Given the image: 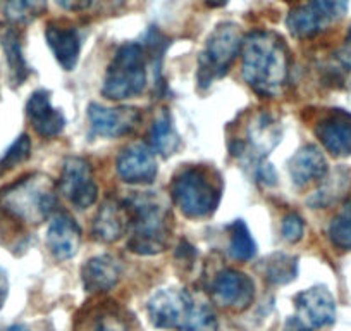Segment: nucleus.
<instances>
[{"label": "nucleus", "mask_w": 351, "mask_h": 331, "mask_svg": "<svg viewBox=\"0 0 351 331\" xmlns=\"http://www.w3.org/2000/svg\"><path fill=\"white\" fill-rule=\"evenodd\" d=\"M243 78L262 97H279L289 78V49L274 32H252L243 38Z\"/></svg>", "instance_id": "nucleus-1"}, {"label": "nucleus", "mask_w": 351, "mask_h": 331, "mask_svg": "<svg viewBox=\"0 0 351 331\" xmlns=\"http://www.w3.org/2000/svg\"><path fill=\"white\" fill-rule=\"evenodd\" d=\"M131 216L128 249L138 255H155L169 249L172 240V212L157 192H140L124 201Z\"/></svg>", "instance_id": "nucleus-2"}, {"label": "nucleus", "mask_w": 351, "mask_h": 331, "mask_svg": "<svg viewBox=\"0 0 351 331\" xmlns=\"http://www.w3.org/2000/svg\"><path fill=\"white\" fill-rule=\"evenodd\" d=\"M57 204L56 183L47 174L32 173L0 190V209L14 221L40 225Z\"/></svg>", "instance_id": "nucleus-3"}, {"label": "nucleus", "mask_w": 351, "mask_h": 331, "mask_svg": "<svg viewBox=\"0 0 351 331\" xmlns=\"http://www.w3.org/2000/svg\"><path fill=\"white\" fill-rule=\"evenodd\" d=\"M221 178L205 166H188L176 174L171 195L176 207L186 218H210L221 202Z\"/></svg>", "instance_id": "nucleus-4"}, {"label": "nucleus", "mask_w": 351, "mask_h": 331, "mask_svg": "<svg viewBox=\"0 0 351 331\" xmlns=\"http://www.w3.org/2000/svg\"><path fill=\"white\" fill-rule=\"evenodd\" d=\"M150 62L143 43L128 42L117 49L107 67L102 93L110 100H126L147 89V64Z\"/></svg>", "instance_id": "nucleus-5"}, {"label": "nucleus", "mask_w": 351, "mask_h": 331, "mask_svg": "<svg viewBox=\"0 0 351 331\" xmlns=\"http://www.w3.org/2000/svg\"><path fill=\"white\" fill-rule=\"evenodd\" d=\"M243 32L236 23H221L205 42L198 57V87L208 89L215 80L226 76L236 57L241 54Z\"/></svg>", "instance_id": "nucleus-6"}, {"label": "nucleus", "mask_w": 351, "mask_h": 331, "mask_svg": "<svg viewBox=\"0 0 351 331\" xmlns=\"http://www.w3.org/2000/svg\"><path fill=\"white\" fill-rule=\"evenodd\" d=\"M350 0H305L286 18L289 33L298 40H308L339 23L348 11Z\"/></svg>", "instance_id": "nucleus-7"}, {"label": "nucleus", "mask_w": 351, "mask_h": 331, "mask_svg": "<svg viewBox=\"0 0 351 331\" xmlns=\"http://www.w3.org/2000/svg\"><path fill=\"white\" fill-rule=\"evenodd\" d=\"M336 321V300L327 286L317 285L295 297V314L286 321V331H317Z\"/></svg>", "instance_id": "nucleus-8"}, {"label": "nucleus", "mask_w": 351, "mask_h": 331, "mask_svg": "<svg viewBox=\"0 0 351 331\" xmlns=\"http://www.w3.org/2000/svg\"><path fill=\"white\" fill-rule=\"evenodd\" d=\"M57 188L76 209L92 207L99 197L92 166L83 157L66 159Z\"/></svg>", "instance_id": "nucleus-9"}, {"label": "nucleus", "mask_w": 351, "mask_h": 331, "mask_svg": "<svg viewBox=\"0 0 351 331\" xmlns=\"http://www.w3.org/2000/svg\"><path fill=\"white\" fill-rule=\"evenodd\" d=\"M195 300L186 290H160L148 300V317L162 330H180L186 323Z\"/></svg>", "instance_id": "nucleus-10"}, {"label": "nucleus", "mask_w": 351, "mask_h": 331, "mask_svg": "<svg viewBox=\"0 0 351 331\" xmlns=\"http://www.w3.org/2000/svg\"><path fill=\"white\" fill-rule=\"evenodd\" d=\"M214 304L222 309L239 310L248 309L255 299V283L248 275L236 269H224L215 276L210 286Z\"/></svg>", "instance_id": "nucleus-11"}, {"label": "nucleus", "mask_w": 351, "mask_h": 331, "mask_svg": "<svg viewBox=\"0 0 351 331\" xmlns=\"http://www.w3.org/2000/svg\"><path fill=\"white\" fill-rule=\"evenodd\" d=\"M88 121L95 135L117 138L131 133L141 123V113L134 107H104L100 104L88 106Z\"/></svg>", "instance_id": "nucleus-12"}, {"label": "nucleus", "mask_w": 351, "mask_h": 331, "mask_svg": "<svg viewBox=\"0 0 351 331\" xmlns=\"http://www.w3.org/2000/svg\"><path fill=\"white\" fill-rule=\"evenodd\" d=\"M317 138L327 152L334 157L351 155V113L343 109H332L317 121Z\"/></svg>", "instance_id": "nucleus-13"}, {"label": "nucleus", "mask_w": 351, "mask_h": 331, "mask_svg": "<svg viewBox=\"0 0 351 331\" xmlns=\"http://www.w3.org/2000/svg\"><path fill=\"white\" fill-rule=\"evenodd\" d=\"M117 174L124 183H152L157 176V159L152 147L145 144H133L124 148L116 162Z\"/></svg>", "instance_id": "nucleus-14"}, {"label": "nucleus", "mask_w": 351, "mask_h": 331, "mask_svg": "<svg viewBox=\"0 0 351 331\" xmlns=\"http://www.w3.org/2000/svg\"><path fill=\"white\" fill-rule=\"evenodd\" d=\"M74 331H133L130 316L112 300L93 302L76 317Z\"/></svg>", "instance_id": "nucleus-15"}, {"label": "nucleus", "mask_w": 351, "mask_h": 331, "mask_svg": "<svg viewBox=\"0 0 351 331\" xmlns=\"http://www.w3.org/2000/svg\"><path fill=\"white\" fill-rule=\"evenodd\" d=\"M131 228V216L124 201L107 198L100 205L92 225V236L102 243H114Z\"/></svg>", "instance_id": "nucleus-16"}, {"label": "nucleus", "mask_w": 351, "mask_h": 331, "mask_svg": "<svg viewBox=\"0 0 351 331\" xmlns=\"http://www.w3.org/2000/svg\"><path fill=\"white\" fill-rule=\"evenodd\" d=\"M26 116L33 130L43 138H53L62 133L67 121L59 109L50 102V93L47 90H36L26 102Z\"/></svg>", "instance_id": "nucleus-17"}, {"label": "nucleus", "mask_w": 351, "mask_h": 331, "mask_svg": "<svg viewBox=\"0 0 351 331\" xmlns=\"http://www.w3.org/2000/svg\"><path fill=\"white\" fill-rule=\"evenodd\" d=\"M123 266L114 255L102 254L88 259L81 268V282L86 292L106 293L119 283Z\"/></svg>", "instance_id": "nucleus-18"}, {"label": "nucleus", "mask_w": 351, "mask_h": 331, "mask_svg": "<svg viewBox=\"0 0 351 331\" xmlns=\"http://www.w3.org/2000/svg\"><path fill=\"white\" fill-rule=\"evenodd\" d=\"M81 243V228L66 212L53 216L47 231V245L57 261L74 258Z\"/></svg>", "instance_id": "nucleus-19"}, {"label": "nucleus", "mask_w": 351, "mask_h": 331, "mask_svg": "<svg viewBox=\"0 0 351 331\" xmlns=\"http://www.w3.org/2000/svg\"><path fill=\"white\" fill-rule=\"evenodd\" d=\"M288 171L295 187L305 188L327 176V161L319 147L305 145L289 159Z\"/></svg>", "instance_id": "nucleus-20"}, {"label": "nucleus", "mask_w": 351, "mask_h": 331, "mask_svg": "<svg viewBox=\"0 0 351 331\" xmlns=\"http://www.w3.org/2000/svg\"><path fill=\"white\" fill-rule=\"evenodd\" d=\"M246 137H248V147L252 148L253 157L255 161H260L278 147L282 137V126L272 114L258 113L248 123Z\"/></svg>", "instance_id": "nucleus-21"}, {"label": "nucleus", "mask_w": 351, "mask_h": 331, "mask_svg": "<svg viewBox=\"0 0 351 331\" xmlns=\"http://www.w3.org/2000/svg\"><path fill=\"white\" fill-rule=\"evenodd\" d=\"M45 38L57 62L66 71H73L81 54L80 32L73 26L50 23L45 30Z\"/></svg>", "instance_id": "nucleus-22"}, {"label": "nucleus", "mask_w": 351, "mask_h": 331, "mask_svg": "<svg viewBox=\"0 0 351 331\" xmlns=\"http://www.w3.org/2000/svg\"><path fill=\"white\" fill-rule=\"evenodd\" d=\"M0 47L5 54L9 80L14 87L23 85L29 76V66L23 54L21 32L12 23H0Z\"/></svg>", "instance_id": "nucleus-23"}, {"label": "nucleus", "mask_w": 351, "mask_h": 331, "mask_svg": "<svg viewBox=\"0 0 351 331\" xmlns=\"http://www.w3.org/2000/svg\"><path fill=\"white\" fill-rule=\"evenodd\" d=\"M181 145V138L172 126L171 114L162 111L154 121L150 130V147L152 150L160 154L162 157H171Z\"/></svg>", "instance_id": "nucleus-24"}, {"label": "nucleus", "mask_w": 351, "mask_h": 331, "mask_svg": "<svg viewBox=\"0 0 351 331\" xmlns=\"http://www.w3.org/2000/svg\"><path fill=\"white\" fill-rule=\"evenodd\" d=\"M324 76L332 87H344L351 81V33L343 45L329 57L324 66Z\"/></svg>", "instance_id": "nucleus-25"}, {"label": "nucleus", "mask_w": 351, "mask_h": 331, "mask_svg": "<svg viewBox=\"0 0 351 331\" xmlns=\"http://www.w3.org/2000/svg\"><path fill=\"white\" fill-rule=\"evenodd\" d=\"M45 11L47 0H0V12L12 25H28Z\"/></svg>", "instance_id": "nucleus-26"}, {"label": "nucleus", "mask_w": 351, "mask_h": 331, "mask_svg": "<svg viewBox=\"0 0 351 331\" xmlns=\"http://www.w3.org/2000/svg\"><path fill=\"white\" fill-rule=\"evenodd\" d=\"M263 275L272 285H288L298 276V258L278 252L265 261Z\"/></svg>", "instance_id": "nucleus-27"}, {"label": "nucleus", "mask_w": 351, "mask_h": 331, "mask_svg": "<svg viewBox=\"0 0 351 331\" xmlns=\"http://www.w3.org/2000/svg\"><path fill=\"white\" fill-rule=\"evenodd\" d=\"M229 231H231L229 255L234 261H250L256 254V245L246 222L241 219H236L232 225H229Z\"/></svg>", "instance_id": "nucleus-28"}, {"label": "nucleus", "mask_w": 351, "mask_h": 331, "mask_svg": "<svg viewBox=\"0 0 351 331\" xmlns=\"http://www.w3.org/2000/svg\"><path fill=\"white\" fill-rule=\"evenodd\" d=\"M329 238L341 251H351V198L343 205L339 214L330 221Z\"/></svg>", "instance_id": "nucleus-29"}, {"label": "nucleus", "mask_w": 351, "mask_h": 331, "mask_svg": "<svg viewBox=\"0 0 351 331\" xmlns=\"http://www.w3.org/2000/svg\"><path fill=\"white\" fill-rule=\"evenodd\" d=\"M178 331H219L217 317L208 304L195 302L186 323Z\"/></svg>", "instance_id": "nucleus-30"}, {"label": "nucleus", "mask_w": 351, "mask_h": 331, "mask_svg": "<svg viewBox=\"0 0 351 331\" xmlns=\"http://www.w3.org/2000/svg\"><path fill=\"white\" fill-rule=\"evenodd\" d=\"M29 155H32V140H29L28 135H21L0 159V171L4 173V171L23 164L25 161H28Z\"/></svg>", "instance_id": "nucleus-31"}, {"label": "nucleus", "mask_w": 351, "mask_h": 331, "mask_svg": "<svg viewBox=\"0 0 351 331\" xmlns=\"http://www.w3.org/2000/svg\"><path fill=\"white\" fill-rule=\"evenodd\" d=\"M305 233V221L296 212H289L285 216L281 225V235L288 243H296L303 238Z\"/></svg>", "instance_id": "nucleus-32"}, {"label": "nucleus", "mask_w": 351, "mask_h": 331, "mask_svg": "<svg viewBox=\"0 0 351 331\" xmlns=\"http://www.w3.org/2000/svg\"><path fill=\"white\" fill-rule=\"evenodd\" d=\"M56 2L64 9V11L83 12L86 11V9H90L93 0H56Z\"/></svg>", "instance_id": "nucleus-33"}, {"label": "nucleus", "mask_w": 351, "mask_h": 331, "mask_svg": "<svg viewBox=\"0 0 351 331\" xmlns=\"http://www.w3.org/2000/svg\"><path fill=\"white\" fill-rule=\"evenodd\" d=\"M9 293V282H8V275L2 268H0V307L4 306L5 299H8Z\"/></svg>", "instance_id": "nucleus-34"}, {"label": "nucleus", "mask_w": 351, "mask_h": 331, "mask_svg": "<svg viewBox=\"0 0 351 331\" xmlns=\"http://www.w3.org/2000/svg\"><path fill=\"white\" fill-rule=\"evenodd\" d=\"M204 2L208 5V8L221 9V8H224V5H228L229 0H204Z\"/></svg>", "instance_id": "nucleus-35"}, {"label": "nucleus", "mask_w": 351, "mask_h": 331, "mask_svg": "<svg viewBox=\"0 0 351 331\" xmlns=\"http://www.w3.org/2000/svg\"><path fill=\"white\" fill-rule=\"evenodd\" d=\"M0 331H29V330H26V328L21 326V324H14V326H9L5 328V330H0Z\"/></svg>", "instance_id": "nucleus-36"}, {"label": "nucleus", "mask_w": 351, "mask_h": 331, "mask_svg": "<svg viewBox=\"0 0 351 331\" xmlns=\"http://www.w3.org/2000/svg\"><path fill=\"white\" fill-rule=\"evenodd\" d=\"M112 2H123V0H112Z\"/></svg>", "instance_id": "nucleus-37"}]
</instances>
